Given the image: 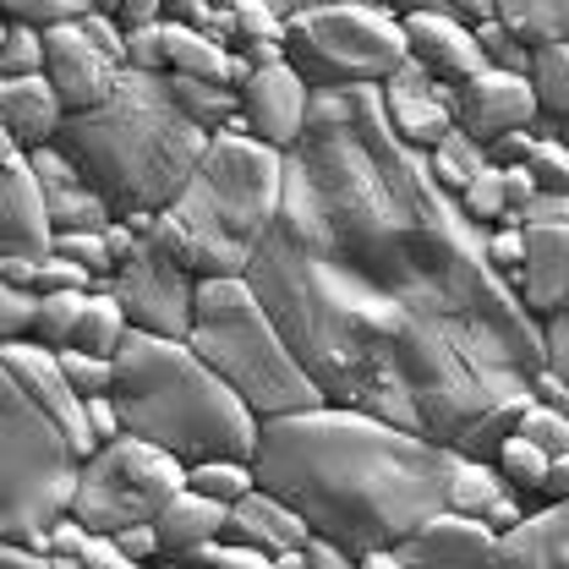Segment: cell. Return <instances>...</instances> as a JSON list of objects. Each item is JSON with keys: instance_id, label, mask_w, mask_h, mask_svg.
<instances>
[{"instance_id": "1", "label": "cell", "mask_w": 569, "mask_h": 569, "mask_svg": "<svg viewBox=\"0 0 569 569\" xmlns=\"http://www.w3.org/2000/svg\"><path fill=\"white\" fill-rule=\"evenodd\" d=\"M482 241L389 132L378 88H312L280 213L241 280L323 406L493 460L531 400L542 323Z\"/></svg>"}, {"instance_id": "2", "label": "cell", "mask_w": 569, "mask_h": 569, "mask_svg": "<svg viewBox=\"0 0 569 569\" xmlns=\"http://www.w3.org/2000/svg\"><path fill=\"white\" fill-rule=\"evenodd\" d=\"M455 460V449H438L378 417L312 406L258 422L252 482L301 515L307 537L361 559L372 548H395L411 526L443 509Z\"/></svg>"}, {"instance_id": "3", "label": "cell", "mask_w": 569, "mask_h": 569, "mask_svg": "<svg viewBox=\"0 0 569 569\" xmlns=\"http://www.w3.org/2000/svg\"><path fill=\"white\" fill-rule=\"evenodd\" d=\"M50 148L82 176V187L110 209V219L132 224L176 203L209 148V132L181 121L164 77L121 71L104 104L61 116Z\"/></svg>"}, {"instance_id": "4", "label": "cell", "mask_w": 569, "mask_h": 569, "mask_svg": "<svg viewBox=\"0 0 569 569\" xmlns=\"http://www.w3.org/2000/svg\"><path fill=\"white\" fill-rule=\"evenodd\" d=\"M280 181L284 153L213 132L176 203L132 219V236L192 280H241L280 213Z\"/></svg>"}, {"instance_id": "5", "label": "cell", "mask_w": 569, "mask_h": 569, "mask_svg": "<svg viewBox=\"0 0 569 569\" xmlns=\"http://www.w3.org/2000/svg\"><path fill=\"white\" fill-rule=\"evenodd\" d=\"M110 367H116L110 406L127 438L164 449L181 466H198V460L252 466L258 417L187 351V340H159V335L127 329Z\"/></svg>"}, {"instance_id": "6", "label": "cell", "mask_w": 569, "mask_h": 569, "mask_svg": "<svg viewBox=\"0 0 569 569\" xmlns=\"http://www.w3.org/2000/svg\"><path fill=\"white\" fill-rule=\"evenodd\" d=\"M187 351L198 356L258 422L323 406V395L296 367V356L284 351L280 329L269 323V312L258 307L247 280H198Z\"/></svg>"}, {"instance_id": "7", "label": "cell", "mask_w": 569, "mask_h": 569, "mask_svg": "<svg viewBox=\"0 0 569 569\" xmlns=\"http://www.w3.org/2000/svg\"><path fill=\"white\" fill-rule=\"evenodd\" d=\"M77 455L0 361V542H28L67 515Z\"/></svg>"}, {"instance_id": "8", "label": "cell", "mask_w": 569, "mask_h": 569, "mask_svg": "<svg viewBox=\"0 0 569 569\" xmlns=\"http://www.w3.org/2000/svg\"><path fill=\"white\" fill-rule=\"evenodd\" d=\"M284 67L307 88H378L406 67V39L378 6H296L284 11Z\"/></svg>"}, {"instance_id": "9", "label": "cell", "mask_w": 569, "mask_h": 569, "mask_svg": "<svg viewBox=\"0 0 569 569\" xmlns=\"http://www.w3.org/2000/svg\"><path fill=\"white\" fill-rule=\"evenodd\" d=\"M187 488V466L142 438H110L77 460L67 515L88 537H116L121 526H153L159 509Z\"/></svg>"}, {"instance_id": "10", "label": "cell", "mask_w": 569, "mask_h": 569, "mask_svg": "<svg viewBox=\"0 0 569 569\" xmlns=\"http://www.w3.org/2000/svg\"><path fill=\"white\" fill-rule=\"evenodd\" d=\"M192 296H198V280L187 269H176L170 258L148 252L142 241H138V252L110 274V301L121 307L127 329L159 335V340H187V329H192Z\"/></svg>"}, {"instance_id": "11", "label": "cell", "mask_w": 569, "mask_h": 569, "mask_svg": "<svg viewBox=\"0 0 569 569\" xmlns=\"http://www.w3.org/2000/svg\"><path fill=\"white\" fill-rule=\"evenodd\" d=\"M449 127L477 148H488L503 132H526L537 127V99L526 88V77H503V71H477L466 82H455L449 93Z\"/></svg>"}, {"instance_id": "12", "label": "cell", "mask_w": 569, "mask_h": 569, "mask_svg": "<svg viewBox=\"0 0 569 569\" xmlns=\"http://www.w3.org/2000/svg\"><path fill=\"white\" fill-rule=\"evenodd\" d=\"M0 361H6V372L22 383V395L44 411V422L61 432V443H67L77 460H88L99 443L88 438L82 400L67 389V378H61V367H56V351H39L33 340H6V346H0Z\"/></svg>"}, {"instance_id": "13", "label": "cell", "mask_w": 569, "mask_h": 569, "mask_svg": "<svg viewBox=\"0 0 569 569\" xmlns=\"http://www.w3.org/2000/svg\"><path fill=\"white\" fill-rule=\"evenodd\" d=\"M39 44H44V82H50V93L61 99V116H82V110H93V104L110 99L121 67H110V61L77 33V22L39 33Z\"/></svg>"}, {"instance_id": "14", "label": "cell", "mask_w": 569, "mask_h": 569, "mask_svg": "<svg viewBox=\"0 0 569 569\" xmlns=\"http://www.w3.org/2000/svg\"><path fill=\"white\" fill-rule=\"evenodd\" d=\"M389 553H395L400 569H488L493 531L482 520H471V515L438 509V515H427L422 526H411Z\"/></svg>"}, {"instance_id": "15", "label": "cell", "mask_w": 569, "mask_h": 569, "mask_svg": "<svg viewBox=\"0 0 569 569\" xmlns=\"http://www.w3.org/2000/svg\"><path fill=\"white\" fill-rule=\"evenodd\" d=\"M307 82L296 77L290 67H274V71H252L241 82V121H247V138L263 142V148H296L301 127H307Z\"/></svg>"}, {"instance_id": "16", "label": "cell", "mask_w": 569, "mask_h": 569, "mask_svg": "<svg viewBox=\"0 0 569 569\" xmlns=\"http://www.w3.org/2000/svg\"><path fill=\"white\" fill-rule=\"evenodd\" d=\"M520 269L503 274L515 301L542 323L553 312H565V296H569V224H531L520 230Z\"/></svg>"}, {"instance_id": "17", "label": "cell", "mask_w": 569, "mask_h": 569, "mask_svg": "<svg viewBox=\"0 0 569 569\" xmlns=\"http://www.w3.org/2000/svg\"><path fill=\"white\" fill-rule=\"evenodd\" d=\"M50 219H44V198L39 181L28 170V153H11L0 164V258H50Z\"/></svg>"}, {"instance_id": "18", "label": "cell", "mask_w": 569, "mask_h": 569, "mask_svg": "<svg viewBox=\"0 0 569 569\" xmlns=\"http://www.w3.org/2000/svg\"><path fill=\"white\" fill-rule=\"evenodd\" d=\"M28 170H33V181H39L50 230H67V236H104V230L116 224L110 209L82 187V176L71 170L56 148H33V153H28Z\"/></svg>"}, {"instance_id": "19", "label": "cell", "mask_w": 569, "mask_h": 569, "mask_svg": "<svg viewBox=\"0 0 569 569\" xmlns=\"http://www.w3.org/2000/svg\"><path fill=\"white\" fill-rule=\"evenodd\" d=\"M400 22V39H406V56L432 77V82H466L482 71V56H477V39L471 28L438 17V11H411V17H395Z\"/></svg>"}, {"instance_id": "20", "label": "cell", "mask_w": 569, "mask_h": 569, "mask_svg": "<svg viewBox=\"0 0 569 569\" xmlns=\"http://www.w3.org/2000/svg\"><path fill=\"white\" fill-rule=\"evenodd\" d=\"M488 569H569V503H542L493 537Z\"/></svg>"}, {"instance_id": "21", "label": "cell", "mask_w": 569, "mask_h": 569, "mask_svg": "<svg viewBox=\"0 0 569 569\" xmlns=\"http://www.w3.org/2000/svg\"><path fill=\"white\" fill-rule=\"evenodd\" d=\"M61 127V99L50 93L44 77H0V138L17 153L50 148Z\"/></svg>"}, {"instance_id": "22", "label": "cell", "mask_w": 569, "mask_h": 569, "mask_svg": "<svg viewBox=\"0 0 569 569\" xmlns=\"http://www.w3.org/2000/svg\"><path fill=\"white\" fill-rule=\"evenodd\" d=\"M219 542H241V548H258V553L274 559V553H290V548L307 542V526L274 493L252 488V493H241L224 509V537Z\"/></svg>"}, {"instance_id": "23", "label": "cell", "mask_w": 569, "mask_h": 569, "mask_svg": "<svg viewBox=\"0 0 569 569\" xmlns=\"http://www.w3.org/2000/svg\"><path fill=\"white\" fill-rule=\"evenodd\" d=\"M153 531H159V559L187 565L198 548H209V542L224 537V503H209V498H198L192 488H181L159 509Z\"/></svg>"}, {"instance_id": "24", "label": "cell", "mask_w": 569, "mask_h": 569, "mask_svg": "<svg viewBox=\"0 0 569 569\" xmlns=\"http://www.w3.org/2000/svg\"><path fill=\"white\" fill-rule=\"evenodd\" d=\"M493 22L531 56L548 44H565L569 33V6L565 0H493Z\"/></svg>"}, {"instance_id": "25", "label": "cell", "mask_w": 569, "mask_h": 569, "mask_svg": "<svg viewBox=\"0 0 569 569\" xmlns=\"http://www.w3.org/2000/svg\"><path fill=\"white\" fill-rule=\"evenodd\" d=\"M164 93H170V104L181 110V121H192L198 132H219L230 116H241V99H236V88H224V82H192V77H164Z\"/></svg>"}, {"instance_id": "26", "label": "cell", "mask_w": 569, "mask_h": 569, "mask_svg": "<svg viewBox=\"0 0 569 569\" xmlns=\"http://www.w3.org/2000/svg\"><path fill=\"white\" fill-rule=\"evenodd\" d=\"M526 88H531V99H537V121L565 127V116H569V44L531 50V61H526Z\"/></svg>"}, {"instance_id": "27", "label": "cell", "mask_w": 569, "mask_h": 569, "mask_svg": "<svg viewBox=\"0 0 569 569\" xmlns=\"http://www.w3.org/2000/svg\"><path fill=\"white\" fill-rule=\"evenodd\" d=\"M121 340H127V318H121V307L110 301V290H88V301H82V318H77V335H71V351H88V356H110L121 351Z\"/></svg>"}, {"instance_id": "28", "label": "cell", "mask_w": 569, "mask_h": 569, "mask_svg": "<svg viewBox=\"0 0 569 569\" xmlns=\"http://www.w3.org/2000/svg\"><path fill=\"white\" fill-rule=\"evenodd\" d=\"M422 159H427V176H432V187H438V192H449V198H460V187H466V181H471V176L488 164V159H482V148H477L471 138H460L455 127L432 142Z\"/></svg>"}, {"instance_id": "29", "label": "cell", "mask_w": 569, "mask_h": 569, "mask_svg": "<svg viewBox=\"0 0 569 569\" xmlns=\"http://www.w3.org/2000/svg\"><path fill=\"white\" fill-rule=\"evenodd\" d=\"M531 176L537 192H553V198H569V148H565V127H548L537 121L531 127V153L520 164Z\"/></svg>"}, {"instance_id": "30", "label": "cell", "mask_w": 569, "mask_h": 569, "mask_svg": "<svg viewBox=\"0 0 569 569\" xmlns=\"http://www.w3.org/2000/svg\"><path fill=\"white\" fill-rule=\"evenodd\" d=\"M82 290H50V296H39V307H33V323H28V340L39 346V351H67L71 335H77V318H82Z\"/></svg>"}, {"instance_id": "31", "label": "cell", "mask_w": 569, "mask_h": 569, "mask_svg": "<svg viewBox=\"0 0 569 569\" xmlns=\"http://www.w3.org/2000/svg\"><path fill=\"white\" fill-rule=\"evenodd\" d=\"M498 493H503V482H498V471L488 460H455V477H449V488H443V509L477 520Z\"/></svg>"}, {"instance_id": "32", "label": "cell", "mask_w": 569, "mask_h": 569, "mask_svg": "<svg viewBox=\"0 0 569 569\" xmlns=\"http://www.w3.org/2000/svg\"><path fill=\"white\" fill-rule=\"evenodd\" d=\"M498 471V482H503V493H537V482H542V471H548V455L542 449H531L526 438H498V449H493V460H488Z\"/></svg>"}, {"instance_id": "33", "label": "cell", "mask_w": 569, "mask_h": 569, "mask_svg": "<svg viewBox=\"0 0 569 569\" xmlns=\"http://www.w3.org/2000/svg\"><path fill=\"white\" fill-rule=\"evenodd\" d=\"M187 488L198 498H209V503H236L241 493H252L258 482H252V466L247 460H198V466H187Z\"/></svg>"}, {"instance_id": "34", "label": "cell", "mask_w": 569, "mask_h": 569, "mask_svg": "<svg viewBox=\"0 0 569 569\" xmlns=\"http://www.w3.org/2000/svg\"><path fill=\"white\" fill-rule=\"evenodd\" d=\"M93 11V0H6L0 6V22L6 28H33V33H50V28H71Z\"/></svg>"}, {"instance_id": "35", "label": "cell", "mask_w": 569, "mask_h": 569, "mask_svg": "<svg viewBox=\"0 0 569 569\" xmlns=\"http://www.w3.org/2000/svg\"><path fill=\"white\" fill-rule=\"evenodd\" d=\"M509 432H515V438H526L531 449H542L548 460L569 455V417H565V411L537 406V400H526V406H520V417H515V427H509Z\"/></svg>"}, {"instance_id": "36", "label": "cell", "mask_w": 569, "mask_h": 569, "mask_svg": "<svg viewBox=\"0 0 569 569\" xmlns=\"http://www.w3.org/2000/svg\"><path fill=\"white\" fill-rule=\"evenodd\" d=\"M56 367H61V378H67V389L77 400H88V395H110V383H116V367L104 361V356H88V351H56Z\"/></svg>"}, {"instance_id": "37", "label": "cell", "mask_w": 569, "mask_h": 569, "mask_svg": "<svg viewBox=\"0 0 569 569\" xmlns=\"http://www.w3.org/2000/svg\"><path fill=\"white\" fill-rule=\"evenodd\" d=\"M460 213L471 219V224H482V230H498V219H503V187H498V170L493 164H482L466 187H460Z\"/></svg>"}, {"instance_id": "38", "label": "cell", "mask_w": 569, "mask_h": 569, "mask_svg": "<svg viewBox=\"0 0 569 569\" xmlns=\"http://www.w3.org/2000/svg\"><path fill=\"white\" fill-rule=\"evenodd\" d=\"M230 22H236V50L241 44H284V11L263 6V0H236Z\"/></svg>"}, {"instance_id": "39", "label": "cell", "mask_w": 569, "mask_h": 569, "mask_svg": "<svg viewBox=\"0 0 569 569\" xmlns=\"http://www.w3.org/2000/svg\"><path fill=\"white\" fill-rule=\"evenodd\" d=\"M0 77H44V44L33 28H6L0 44Z\"/></svg>"}, {"instance_id": "40", "label": "cell", "mask_w": 569, "mask_h": 569, "mask_svg": "<svg viewBox=\"0 0 569 569\" xmlns=\"http://www.w3.org/2000/svg\"><path fill=\"white\" fill-rule=\"evenodd\" d=\"M50 252L56 258H67V263H77L82 274H93V280H104L110 274V252H104V241L99 236H67V230H56L50 236Z\"/></svg>"}, {"instance_id": "41", "label": "cell", "mask_w": 569, "mask_h": 569, "mask_svg": "<svg viewBox=\"0 0 569 569\" xmlns=\"http://www.w3.org/2000/svg\"><path fill=\"white\" fill-rule=\"evenodd\" d=\"M33 307H39L33 290H11V284L0 280V346H6V340H28Z\"/></svg>"}, {"instance_id": "42", "label": "cell", "mask_w": 569, "mask_h": 569, "mask_svg": "<svg viewBox=\"0 0 569 569\" xmlns=\"http://www.w3.org/2000/svg\"><path fill=\"white\" fill-rule=\"evenodd\" d=\"M88 284H93V274H82L77 263H67V258H39V269H33V296H50V290H82L88 296Z\"/></svg>"}, {"instance_id": "43", "label": "cell", "mask_w": 569, "mask_h": 569, "mask_svg": "<svg viewBox=\"0 0 569 569\" xmlns=\"http://www.w3.org/2000/svg\"><path fill=\"white\" fill-rule=\"evenodd\" d=\"M77 33H82V39H88V44H93V50H99L110 67H121V39H127V33L110 22V11H88V17L77 22Z\"/></svg>"}, {"instance_id": "44", "label": "cell", "mask_w": 569, "mask_h": 569, "mask_svg": "<svg viewBox=\"0 0 569 569\" xmlns=\"http://www.w3.org/2000/svg\"><path fill=\"white\" fill-rule=\"evenodd\" d=\"M542 367L569 378V312H553L542 318Z\"/></svg>"}, {"instance_id": "45", "label": "cell", "mask_w": 569, "mask_h": 569, "mask_svg": "<svg viewBox=\"0 0 569 569\" xmlns=\"http://www.w3.org/2000/svg\"><path fill=\"white\" fill-rule=\"evenodd\" d=\"M565 219H569V198H553V192H537V198H531L526 209H520V213H509L503 224H509V230H531V224H565Z\"/></svg>"}, {"instance_id": "46", "label": "cell", "mask_w": 569, "mask_h": 569, "mask_svg": "<svg viewBox=\"0 0 569 569\" xmlns=\"http://www.w3.org/2000/svg\"><path fill=\"white\" fill-rule=\"evenodd\" d=\"M88 542V531L71 520V515H56L44 526V559H77V548Z\"/></svg>"}, {"instance_id": "47", "label": "cell", "mask_w": 569, "mask_h": 569, "mask_svg": "<svg viewBox=\"0 0 569 569\" xmlns=\"http://www.w3.org/2000/svg\"><path fill=\"white\" fill-rule=\"evenodd\" d=\"M520 230H509V224H498V230H488V241H482V252H488V263H493L498 274H515L520 269Z\"/></svg>"}, {"instance_id": "48", "label": "cell", "mask_w": 569, "mask_h": 569, "mask_svg": "<svg viewBox=\"0 0 569 569\" xmlns=\"http://www.w3.org/2000/svg\"><path fill=\"white\" fill-rule=\"evenodd\" d=\"M110 22H116L121 33L159 28V22H164V0H127V6H110Z\"/></svg>"}, {"instance_id": "49", "label": "cell", "mask_w": 569, "mask_h": 569, "mask_svg": "<svg viewBox=\"0 0 569 569\" xmlns=\"http://www.w3.org/2000/svg\"><path fill=\"white\" fill-rule=\"evenodd\" d=\"M526 395H531L537 406H548V411H565V417H569V383L559 378V372L537 367V372L526 378Z\"/></svg>"}, {"instance_id": "50", "label": "cell", "mask_w": 569, "mask_h": 569, "mask_svg": "<svg viewBox=\"0 0 569 569\" xmlns=\"http://www.w3.org/2000/svg\"><path fill=\"white\" fill-rule=\"evenodd\" d=\"M110 542H116L132 565H153V559H159V531H153V526H121Z\"/></svg>"}, {"instance_id": "51", "label": "cell", "mask_w": 569, "mask_h": 569, "mask_svg": "<svg viewBox=\"0 0 569 569\" xmlns=\"http://www.w3.org/2000/svg\"><path fill=\"white\" fill-rule=\"evenodd\" d=\"M82 417H88V438H93V443H110V438H121V422H116V406H110V395H88V400H82Z\"/></svg>"}, {"instance_id": "52", "label": "cell", "mask_w": 569, "mask_h": 569, "mask_svg": "<svg viewBox=\"0 0 569 569\" xmlns=\"http://www.w3.org/2000/svg\"><path fill=\"white\" fill-rule=\"evenodd\" d=\"M77 565H82V569H142V565H132V559H127V553H121L110 537H88V542L77 548Z\"/></svg>"}, {"instance_id": "53", "label": "cell", "mask_w": 569, "mask_h": 569, "mask_svg": "<svg viewBox=\"0 0 569 569\" xmlns=\"http://www.w3.org/2000/svg\"><path fill=\"white\" fill-rule=\"evenodd\" d=\"M301 569H356V559L340 553L335 542H323V537H307L301 542Z\"/></svg>"}, {"instance_id": "54", "label": "cell", "mask_w": 569, "mask_h": 569, "mask_svg": "<svg viewBox=\"0 0 569 569\" xmlns=\"http://www.w3.org/2000/svg\"><path fill=\"white\" fill-rule=\"evenodd\" d=\"M520 515H526V509H520V498H515V493H498L493 503H488V509L477 515V520H482V526H488L493 537H503L509 526H520Z\"/></svg>"}, {"instance_id": "55", "label": "cell", "mask_w": 569, "mask_h": 569, "mask_svg": "<svg viewBox=\"0 0 569 569\" xmlns=\"http://www.w3.org/2000/svg\"><path fill=\"white\" fill-rule=\"evenodd\" d=\"M99 241H104V252H110V274H116V269H121V263L138 252V236H132V224H121V219H116V224H110Z\"/></svg>"}, {"instance_id": "56", "label": "cell", "mask_w": 569, "mask_h": 569, "mask_svg": "<svg viewBox=\"0 0 569 569\" xmlns=\"http://www.w3.org/2000/svg\"><path fill=\"white\" fill-rule=\"evenodd\" d=\"M537 493L548 498V503H569V455H559V460H548V471H542Z\"/></svg>"}, {"instance_id": "57", "label": "cell", "mask_w": 569, "mask_h": 569, "mask_svg": "<svg viewBox=\"0 0 569 569\" xmlns=\"http://www.w3.org/2000/svg\"><path fill=\"white\" fill-rule=\"evenodd\" d=\"M33 269L39 263H28V258H0V280L11 290H33Z\"/></svg>"}, {"instance_id": "58", "label": "cell", "mask_w": 569, "mask_h": 569, "mask_svg": "<svg viewBox=\"0 0 569 569\" xmlns=\"http://www.w3.org/2000/svg\"><path fill=\"white\" fill-rule=\"evenodd\" d=\"M0 569H44V559L17 548V542H0Z\"/></svg>"}, {"instance_id": "59", "label": "cell", "mask_w": 569, "mask_h": 569, "mask_svg": "<svg viewBox=\"0 0 569 569\" xmlns=\"http://www.w3.org/2000/svg\"><path fill=\"white\" fill-rule=\"evenodd\" d=\"M247 77H252L247 56H241V50H230V56H224V88H236V93H241V82H247Z\"/></svg>"}, {"instance_id": "60", "label": "cell", "mask_w": 569, "mask_h": 569, "mask_svg": "<svg viewBox=\"0 0 569 569\" xmlns=\"http://www.w3.org/2000/svg\"><path fill=\"white\" fill-rule=\"evenodd\" d=\"M356 569H400V565H395V553H389V548H372V553H361V559H356Z\"/></svg>"}, {"instance_id": "61", "label": "cell", "mask_w": 569, "mask_h": 569, "mask_svg": "<svg viewBox=\"0 0 569 569\" xmlns=\"http://www.w3.org/2000/svg\"><path fill=\"white\" fill-rule=\"evenodd\" d=\"M44 569H82L77 559H44Z\"/></svg>"}, {"instance_id": "62", "label": "cell", "mask_w": 569, "mask_h": 569, "mask_svg": "<svg viewBox=\"0 0 569 569\" xmlns=\"http://www.w3.org/2000/svg\"><path fill=\"white\" fill-rule=\"evenodd\" d=\"M142 569H181L176 559H153V565H142Z\"/></svg>"}, {"instance_id": "63", "label": "cell", "mask_w": 569, "mask_h": 569, "mask_svg": "<svg viewBox=\"0 0 569 569\" xmlns=\"http://www.w3.org/2000/svg\"><path fill=\"white\" fill-rule=\"evenodd\" d=\"M11 153H17V148H11V142L0 138V164H6V159H11Z\"/></svg>"}, {"instance_id": "64", "label": "cell", "mask_w": 569, "mask_h": 569, "mask_svg": "<svg viewBox=\"0 0 569 569\" xmlns=\"http://www.w3.org/2000/svg\"><path fill=\"white\" fill-rule=\"evenodd\" d=\"M0 44H6V22H0Z\"/></svg>"}]
</instances>
